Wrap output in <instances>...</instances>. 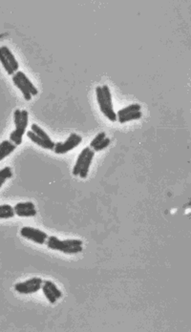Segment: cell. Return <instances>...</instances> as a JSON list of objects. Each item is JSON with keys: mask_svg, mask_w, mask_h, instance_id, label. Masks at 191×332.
<instances>
[{"mask_svg": "<svg viewBox=\"0 0 191 332\" xmlns=\"http://www.w3.org/2000/svg\"><path fill=\"white\" fill-rule=\"evenodd\" d=\"M14 210L15 215L21 218L35 217L37 215L36 205L32 202H18L15 204Z\"/></svg>", "mask_w": 191, "mask_h": 332, "instance_id": "cell-8", "label": "cell"}, {"mask_svg": "<svg viewBox=\"0 0 191 332\" xmlns=\"http://www.w3.org/2000/svg\"><path fill=\"white\" fill-rule=\"evenodd\" d=\"M89 150H90V147H85L84 149H82V150H81V153H80V155H79V157H78V159H77V161H76V164H75V166H74V176H79V175H80V171H81V165H82V163H83L84 159H85V157H86V155H87V153H88Z\"/></svg>", "mask_w": 191, "mask_h": 332, "instance_id": "cell-14", "label": "cell"}, {"mask_svg": "<svg viewBox=\"0 0 191 332\" xmlns=\"http://www.w3.org/2000/svg\"><path fill=\"white\" fill-rule=\"evenodd\" d=\"M20 235L23 238L30 240L38 245H44L48 239V235L42 230H39L37 228L30 227V226H24L20 229Z\"/></svg>", "mask_w": 191, "mask_h": 332, "instance_id": "cell-6", "label": "cell"}, {"mask_svg": "<svg viewBox=\"0 0 191 332\" xmlns=\"http://www.w3.org/2000/svg\"><path fill=\"white\" fill-rule=\"evenodd\" d=\"M141 109V106L140 104L138 103H133V104H130L128 106H126L125 108L121 109L117 113V116L120 117V116H125V115H127V114H130V113H133V112H138V111H140Z\"/></svg>", "mask_w": 191, "mask_h": 332, "instance_id": "cell-18", "label": "cell"}, {"mask_svg": "<svg viewBox=\"0 0 191 332\" xmlns=\"http://www.w3.org/2000/svg\"><path fill=\"white\" fill-rule=\"evenodd\" d=\"M41 289L47 300L53 304L56 303V302L62 297V292L52 281H43V286L41 287Z\"/></svg>", "mask_w": 191, "mask_h": 332, "instance_id": "cell-7", "label": "cell"}, {"mask_svg": "<svg viewBox=\"0 0 191 332\" xmlns=\"http://www.w3.org/2000/svg\"><path fill=\"white\" fill-rule=\"evenodd\" d=\"M141 116H142V113L140 111H138V112H133L130 114H127L125 116H120V117H118V121L121 123H128V122H131V121L140 120Z\"/></svg>", "mask_w": 191, "mask_h": 332, "instance_id": "cell-20", "label": "cell"}, {"mask_svg": "<svg viewBox=\"0 0 191 332\" xmlns=\"http://www.w3.org/2000/svg\"><path fill=\"white\" fill-rule=\"evenodd\" d=\"M14 207L10 204H2L0 205V220L3 219H11L15 217Z\"/></svg>", "mask_w": 191, "mask_h": 332, "instance_id": "cell-17", "label": "cell"}, {"mask_svg": "<svg viewBox=\"0 0 191 332\" xmlns=\"http://www.w3.org/2000/svg\"><path fill=\"white\" fill-rule=\"evenodd\" d=\"M16 145L11 140H3L0 143V161L6 159L13 152L15 151Z\"/></svg>", "mask_w": 191, "mask_h": 332, "instance_id": "cell-10", "label": "cell"}, {"mask_svg": "<svg viewBox=\"0 0 191 332\" xmlns=\"http://www.w3.org/2000/svg\"><path fill=\"white\" fill-rule=\"evenodd\" d=\"M105 137H106V134H105L104 132L99 133V134H98V135L92 139V141L90 143V148H91V149L95 148L96 146L99 145L100 143H102Z\"/></svg>", "mask_w": 191, "mask_h": 332, "instance_id": "cell-22", "label": "cell"}, {"mask_svg": "<svg viewBox=\"0 0 191 332\" xmlns=\"http://www.w3.org/2000/svg\"><path fill=\"white\" fill-rule=\"evenodd\" d=\"M110 138L105 137L102 143H100L99 145L96 146L95 148H93V150H94V152L103 151V149H105L106 147H108L110 145Z\"/></svg>", "mask_w": 191, "mask_h": 332, "instance_id": "cell-23", "label": "cell"}, {"mask_svg": "<svg viewBox=\"0 0 191 332\" xmlns=\"http://www.w3.org/2000/svg\"><path fill=\"white\" fill-rule=\"evenodd\" d=\"M15 129L10 135V140L16 146L22 144L23 136L29 123V114L26 110L16 109L14 112Z\"/></svg>", "mask_w": 191, "mask_h": 332, "instance_id": "cell-3", "label": "cell"}, {"mask_svg": "<svg viewBox=\"0 0 191 332\" xmlns=\"http://www.w3.org/2000/svg\"><path fill=\"white\" fill-rule=\"evenodd\" d=\"M15 76L20 80L23 85L27 88V90L29 91L32 96H37L38 94V90H37V87L33 84V82L30 80L29 78L22 71H17V72L15 73Z\"/></svg>", "mask_w": 191, "mask_h": 332, "instance_id": "cell-11", "label": "cell"}, {"mask_svg": "<svg viewBox=\"0 0 191 332\" xmlns=\"http://www.w3.org/2000/svg\"><path fill=\"white\" fill-rule=\"evenodd\" d=\"M94 157H95V152L93 149L90 148V150L87 153V155H86V157L84 159V161H83V163L81 165V171H80V175H79L81 179H86L87 178L90 165L92 163V160L94 159Z\"/></svg>", "mask_w": 191, "mask_h": 332, "instance_id": "cell-9", "label": "cell"}, {"mask_svg": "<svg viewBox=\"0 0 191 332\" xmlns=\"http://www.w3.org/2000/svg\"><path fill=\"white\" fill-rule=\"evenodd\" d=\"M12 80H13V83H14V85H15L21 93H22L23 94V98L26 100L27 101H30L31 100H32V94H31V93H30L29 91L27 90V88L26 87L24 86L22 84V82L20 81V80L14 75L13 76V78H12Z\"/></svg>", "mask_w": 191, "mask_h": 332, "instance_id": "cell-15", "label": "cell"}, {"mask_svg": "<svg viewBox=\"0 0 191 332\" xmlns=\"http://www.w3.org/2000/svg\"><path fill=\"white\" fill-rule=\"evenodd\" d=\"M0 49L3 52L4 56L7 58L8 62H9L10 66L12 67V69L14 70V72H17L18 69H19V64H18V61L16 60L15 56H14V54L12 53V51L10 50L7 46H1Z\"/></svg>", "mask_w": 191, "mask_h": 332, "instance_id": "cell-12", "label": "cell"}, {"mask_svg": "<svg viewBox=\"0 0 191 332\" xmlns=\"http://www.w3.org/2000/svg\"><path fill=\"white\" fill-rule=\"evenodd\" d=\"M31 128H32V131L37 135V137L42 138L43 140H45V141L48 143V144H50V145H55L54 141L52 140L51 137L48 136V134H47V133H46V132H45L40 126H38L37 124L34 123V124H32Z\"/></svg>", "mask_w": 191, "mask_h": 332, "instance_id": "cell-16", "label": "cell"}, {"mask_svg": "<svg viewBox=\"0 0 191 332\" xmlns=\"http://www.w3.org/2000/svg\"><path fill=\"white\" fill-rule=\"evenodd\" d=\"M81 141H82L81 136L76 133H72L64 143H57L55 145L54 152L59 155L66 154L68 152L72 151L76 147H78L81 145Z\"/></svg>", "mask_w": 191, "mask_h": 332, "instance_id": "cell-5", "label": "cell"}, {"mask_svg": "<svg viewBox=\"0 0 191 332\" xmlns=\"http://www.w3.org/2000/svg\"><path fill=\"white\" fill-rule=\"evenodd\" d=\"M12 177H13V171H12L11 167L6 166V167L0 169V188L2 187V185L6 182V181L11 179Z\"/></svg>", "mask_w": 191, "mask_h": 332, "instance_id": "cell-19", "label": "cell"}, {"mask_svg": "<svg viewBox=\"0 0 191 332\" xmlns=\"http://www.w3.org/2000/svg\"><path fill=\"white\" fill-rule=\"evenodd\" d=\"M0 62H1V64L3 66V68H4V70L6 71V73H7L9 76H14L15 75V73L14 72V70L12 69V67L9 64L7 58L4 56V54H3V52L1 51V49H0Z\"/></svg>", "mask_w": 191, "mask_h": 332, "instance_id": "cell-21", "label": "cell"}, {"mask_svg": "<svg viewBox=\"0 0 191 332\" xmlns=\"http://www.w3.org/2000/svg\"><path fill=\"white\" fill-rule=\"evenodd\" d=\"M6 35H7V34H3V35H0V38H1V37H3L4 36H6Z\"/></svg>", "mask_w": 191, "mask_h": 332, "instance_id": "cell-24", "label": "cell"}, {"mask_svg": "<svg viewBox=\"0 0 191 332\" xmlns=\"http://www.w3.org/2000/svg\"><path fill=\"white\" fill-rule=\"evenodd\" d=\"M43 283V280L38 277H34L26 280L25 282H17L15 284V289L16 292L23 295H29L37 292L41 289Z\"/></svg>", "mask_w": 191, "mask_h": 332, "instance_id": "cell-4", "label": "cell"}, {"mask_svg": "<svg viewBox=\"0 0 191 332\" xmlns=\"http://www.w3.org/2000/svg\"><path fill=\"white\" fill-rule=\"evenodd\" d=\"M27 137H29L30 139L36 144V145L44 148V149H48V150H51V151H54V148H55V145H50L48 143H46L45 140H43L42 138H40L39 137H37V135L33 132V131H28L27 132Z\"/></svg>", "mask_w": 191, "mask_h": 332, "instance_id": "cell-13", "label": "cell"}, {"mask_svg": "<svg viewBox=\"0 0 191 332\" xmlns=\"http://www.w3.org/2000/svg\"><path fill=\"white\" fill-rule=\"evenodd\" d=\"M96 96L99 107L103 116H106L110 122L115 123L118 121L117 113H115L113 102H112V94L110 89L107 85L97 86L96 88Z\"/></svg>", "mask_w": 191, "mask_h": 332, "instance_id": "cell-1", "label": "cell"}, {"mask_svg": "<svg viewBox=\"0 0 191 332\" xmlns=\"http://www.w3.org/2000/svg\"><path fill=\"white\" fill-rule=\"evenodd\" d=\"M46 245L52 250L65 254H78L83 250V243L78 239L59 240L56 236H50L46 241Z\"/></svg>", "mask_w": 191, "mask_h": 332, "instance_id": "cell-2", "label": "cell"}]
</instances>
